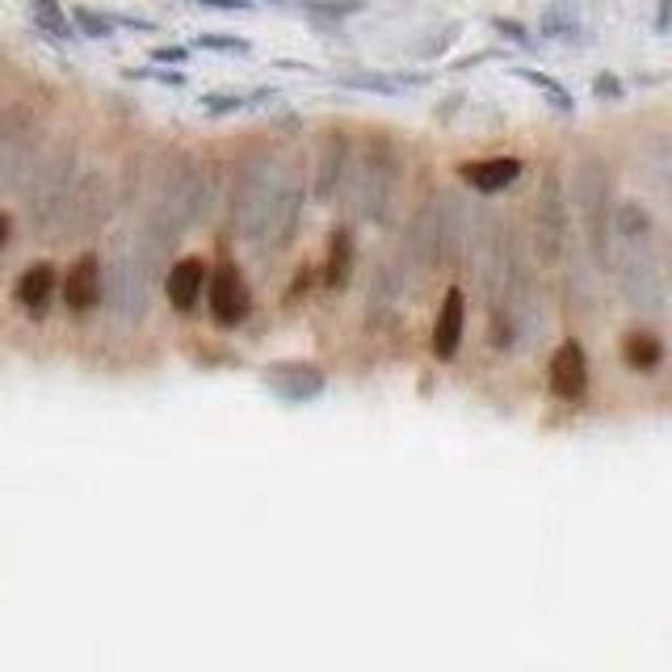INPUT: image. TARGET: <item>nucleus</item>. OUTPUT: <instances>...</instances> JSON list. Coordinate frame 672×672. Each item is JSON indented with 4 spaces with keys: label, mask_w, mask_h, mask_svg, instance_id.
I'll use <instances>...</instances> for the list:
<instances>
[{
    "label": "nucleus",
    "mask_w": 672,
    "mask_h": 672,
    "mask_svg": "<svg viewBox=\"0 0 672 672\" xmlns=\"http://www.w3.org/2000/svg\"><path fill=\"white\" fill-rule=\"evenodd\" d=\"M219 206V172L211 165H198L190 156H177L165 168L160 186H156V202L147 211L139 240L165 261L177 244L190 236L193 227H202L215 215Z\"/></svg>",
    "instance_id": "nucleus-1"
},
{
    "label": "nucleus",
    "mask_w": 672,
    "mask_h": 672,
    "mask_svg": "<svg viewBox=\"0 0 672 672\" xmlns=\"http://www.w3.org/2000/svg\"><path fill=\"white\" fill-rule=\"evenodd\" d=\"M105 265V294H101V307L114 320V328H139L152 315V287H156V269L160 257L147 248L139 236L135 240H122Z\"/></svg>",
    "instance_id": "nucleus-2"
},
{
    "label": "nucleus",
    "mask_w": 672,
    "mask_h": 672,
    "mask_svg": "<svg viewBox=\"0 0 672 672\" xmlns=\"http://www.w3.org/2000/svg\"><path fill=\"white\" fill-rule=\"evenodd\" d=\"M572 206L580 215V232H584V248L593 257L597 273H609V257H614V172L605 165V156L584 152L572 168Z\"/></svg>",
    "instance_id": "nucleus-3"
},
{
    "label": "nucleus",
    "mask_w": 672,
    "mask_h": 672,
    "mask_svg": "<svg viewBox=\"0 0 672 672\" xmlns=\"http://www.w3.org/2000/svg\"><path fill=\"white\" fill-rule=\"evenodd\" d=\"M400 181H404V160H400V147L391 144L387 135H370L366 147L354 156L349 168V181H345V198L354 206V215L387 227V219L395 211V198H400Z\"/></svg>",
    "instance_id": "nucleus-4"
},
{
    "label": "nucleus",
    "mask_w": 672,
    "mask_h": 672,
    "mask_svg": "<svg viewBox=\"0 0 672 672\" xmlns=\"http://www.w3.org/2000/svg\"><path fill=\"white\" fill-rule=\"evenodd\" d=\"M76 177H80V144L76 139H59L55 147H43L38 165L30 168L22 193V211L30 219V227L38 236H51L55 223H59V211L72 193Z\"/></svg>",
    "instance_id": "nucleus-5"
},
{
    "label": "nucleus",
    "mask_w": 672,
    "mask_h": 672,
    "mask_svg": "<svg viewBox=\"0 0 672 672\" xmlns=\"http://www.w3.org/2000/svg\"><path fill=\"white\" fill-rule=\"evenodd\" d=\"M282 177H287V168H282V160L269 147H257V152L240 156L236 177L227 186V223H232V232L240 240L248 244L261 240L265 215L273 206V193L282 186Z\"/></svg>",
    "instance_id": "nucleus-6"
},
{
    "label": "nucleus",
    "mask_w": 672,
    "mask_h": 672,
    "mask_svg": "<svg viewBox=\"0 0 672 672\" xmlns=\"http://www.w3.org/2000/svg\"><path fill=\"white\" fill-rule=\"evenodd\" d=\"M609 273L618 299L643 320H664L669 315V278L664 261L656 257V236L651 240H614Z\"/></svg>",
    "instance_id": "nucleus-7"
},
{
    "label": "nucleus",
    "mask_w": 672,
    "mask_h": 672,
    "mask_svg": "<svg viewBox=\"0 0 672 672\" xmlns=\"http://www.w3.org/2000/svg\"><path fill=\"white\" fill-rule=\"evenodd\" d=\"M110 215H114V181H110L105 168H89V172L76 177L72 193H68V202L59 211V223H55V232L47 240H89L110 223Z\"/></svg>",
    "instance_id": "nucleus-8"
},
{
    "label": "nucleus",
    "mask_w": 672,
    "mask_h": 672,
    "mask_svg": "<svg viewBox=\"0 0 672 672\" xmlns=\"http://www.w3.org/2000/svg\"><path fill=\"white\" fill-rule=\"evenodd\" d=\"M38 156H43V122L25 101H13L9 110H0V193L22 190Z\"/></svg>",
    "instance_id": "nucleus-9"
},
{
    "label": "nucleus",
    "mask_w": 672,
    "mask_h": 672,
    "mask_svg": "<svg viewBox=\"0 0 672 672\" xmlns=\"http://www.w3.org/2000/svg\"><path fill=\"white\" fill-rule=\"evenodd\" d=\"M568 253H572V206L559 172H547L534 198V257L538 265L555 269L568 261Z\"/></svg>",
    "instance_id": "nucleus-10"
},
{
    "label": "nucleus",
    "mask_w": 672,
    "mask_h": 672,
    "mask_svg": "<svg viewBox=\"0 0 672 672\" xmlns=\"http://www.w3.org/2000/svg\"><path fill=\"white\" fill-rule=\"evenodd\" d=\"M404 269L412 273H437L446 269V236H441V198L416 206L404 227Z\"/></svg>",
    "instance_id": "nucleus-11"
},
{
    "label": "nucleus",
    "mask_w": 672,
    "mask_h": 672,
    "mask_svg": "<svg viewBox=\"0 0 672 672\" xmlns=\"http://www.w3.org/2000/svg\"><path fill=\"white\" fill-rule=\"evenodd\" d=\"M303 206H307V186H303L299 172H287L278 193H273L269 215H265L257 248L261 253H282V248H290V240L299 236V223H303Z\"/></svg>",
    "instance_id": "nucleus-12"
},
{
    "label": "nucleus",
    "mask_w": 672,
    "mask_h": 672,
    "mask_svg": "<svg viewBox=\"0 0 672 672\" xmlns=\"http://www.w3.org/2000/svg\"><path fill=\"white\" fill-rule=\"evenodd\" d=\"M206 303H211V320L219 328H240L248 312H253V294L244 282L240 265L236 261H219L206 278Z\"/></svg>",
    "instance_id": "nucleus-13"
},
{
    "label": "nucleus",
    "mask_w": 672,
    "mask_h": 672,
    "mask_svg": "<svg viewBox=\"0 0 672 672\" xmlns=\"http://www.w3.org/2000/svg\"><path fill=\"white\" fill-rule=\"evenodd\" d=\"M589 383H593L589 349L580 345L576 336L559 340L551 361H547V387H551V395L559 404H580V400L589 395Z\"/></svg>",
    "instance_id": "nucleus-14"
},
{
    "label": "nucleus",
    "mask_w": 672,
    "mask_h": 672,
    "mask_svg": "<svg viewBox=\"0 0 672 672\" xmlns=\"http://www.w3.org/2000/svg\"><path fill=\"white\" fill-rule=\"evenodd\" d=\"M349 168H354V144L345 131H328L320 139V156H315V181H312V198L315 202H336L345 193V181H349Z\"/></svg>",
    "instance_id": "nucleus-15"
},
{
    "label": "nucleus",
    "mask_w": 672,
    "mask_h": 672,
    "mask_svg": "<svg viewBox=\"0 0 672 672\" xmlns=\"http://www.w3.org/2000/svg\"><path fill=\"white\" fill-rule=\"evenodd\" d=\"M59 294H64V303H68L72 315L97 312L101 307V294H105V265H101V257L97 253H80L68 265V273L59 282Z\"/></svg>",
    "instance_id": "nucleus-16"
},
{
    "label": "nucleus",
    "mask_w": 672,
    "mask_h": 672,
    "mask_svg": "<svg viewBox=\"0 0 672 672\" xmlns=\"http://www.w3.org/2000/svg\"><path fill=\"white\" fill-rule=\"evenodd\" d=\"M462 336H467V290L446 287L437 315H433V358L455 361L462 349Z\"/></svg>",
    "instance_id": "nucleus-17"
},
{
    "label": "nucleus",
    "mask_w": 672,
    "mask_h": 672,
    "mask_svg": "<svg viewBox=\"0 0 672 672\" xmlns=\"http://www.w3.org/2000/svg\"><path fill=\"white\" fill-rule=\"evenodd\" d=\"M400 303H404V265L379 261L370 269V287H366V324L379 328L383 320L395 315Z\"/></svg>",
    "instance_id": "nucleus-18"
},
{
    "label": "nucleus",
    "mask_w": 672,
    "mask_h": 672,
    "mask_svg": "<svg viewBox=\"0 0 672 672\" xmlns=\"http://www.w3.org/2000/svg\"><path fill=\"white\" fill-rule=\"evenodd\" d=\"M522 156H488V160H467L458 165V177L471 186L475 193L492 198V193H504L508 186H517L522 177Z\"/></svg>",
    "instance_id": "nucleus-19"
},
{
    "label": "nucleus",
    "mask_w": 672,
    "mask_h": 672,
    "mask_svg": "<svg viewBox=\"0 0 672 672\" xmlns=\"http://www.w3.org/2000/svg\"><path fill=\"white\" fill-rule=\"evenodd\" d=\"M206 278H211V269H206L202 257H181V261H172L165 273L168 303H172L177 312H193V307L202 303V294H206Z\"/></svg>",
    "instance_id": "nucleus-20"
},
{
    "label": "nucleus",
    "mask_w": 672,
    "mask_h": 672,
    "mask_svg": "<svg viewBox=\"0 0 672 672\" xmlns=\"http://www.w3.org/2000/svg\"><path fill=\"white\" fill-rule=\"evenodd\" d=\"M55 290H59V273H55V265H51V261H34L30 269H22L18 287H13V299H18V303H22L30 315H47L51 299H55Z\"/></svg>",
    "instance_id": "nucleus-21"
},
{
    "label": "nucleus",
    "mask_w": 672,
    "mask_h": 672,
    "mask_svg": "<svg viewBox=\"0 0 672 672\" xmlns=\"http://www.w3.org/2000/svg\"><path fill=\"white\" fill-rule=\"evenodd\" d=\"M618 354H623V361L635 374H656L664 366V358H669V345H664V336L651 333V328H630V333H623Z\"/></svg>",
    "instance_id": "nucleus-22"
},
{
    "label": "nucleus",
    "mask_w": 672,
    "mask_h": 672,
    "mask_svg": "<svg viewBox=\"0 0 672 672\" xmlns=\"http://www.w3.org/2000/svg\"><path fill=\"white\" fill-rule=\"evenodd\" d=\"M429 72H345L336 76L340 89H358V93H379V97H400L408 89L429 85Z\"/></svg>",
    "instance_id": "nucleus-23"
},
{
    "label": "nucleus",
    "mask_w": 672,
    "mask_h": 672,
    "mask_svg": "<svg viewBox=\"0 0 672 672\" xmlns=\"http://www.w3.org/2000/svg\"><path fill=\"white\" fill-rule=\"evenodd\" d=\"M265 379L273 383L278 395H290V400H315L328 387V379L312 366H273V370H265Z\"/></svg>",
    "instance_id": "nucleus-24"
},
{
    "label": "nucleus",
    "mask_w": 672,
    "mask_h": 672,
    "mask_svg": "<svg viewBox=\"0 0 672 672\" xmlns=\"http://www.w3.org/2000/svg\"><path fill=\"white\" fill-rule=\"evenodd\" d=\"M354 232L349 227H336L333 236H328V253H324V287L340 294V290L349 287V273H354Z\"/></svg>",
    "instance_id": "nucleus-25"
},
{
    "label": "nucleus",
    "mask_w": 672,
    "mask_h": 672,
    "mask_svg": "<svg viewBox=\"0 0 672 672\" xmlns=\"http://www.w3.org/2000/svg\"><path fill=\"white\" fill-rule=\"evenodd\" d=\"M30 22L38 25L47 38H55V43H72V38H76L72 18L64 13V4H59V0H30Z\"/></svg>",
    "instance_id": "nucleus-26"
},
{
    "label": "nucleus",
    "mask_w": 672,
    "mask_h": 672,
    "mask_svg": "<svg viewBox=\"0 0 672 672\" xmlns=\"http://www.w3.org/2000/svg\"><path fill=\"white\" fill-rule=\"evenodd\" d=\"M68 18H72L76 34H85V38H97V43L119 34V25H114V13H101V9H93V4H76Z\"/></svg>",
    "instance_id": "nucleus-27"
},
{
    "label": "nucleus",
    "mask_w": 672,
    "mask_h": 672,
    "mask_svg": "<svg viewBox=\"0 0 672 672\" xmlns=\"http://www.w3.org/2000/svg\"><path fill=\"white\" fill-rule=\"evenodd\" d=\"M513 76H517V80H526V85H534V89H538V93L547 97V101H551L555 110H559V114H572V110H576V101H572V93H568V89H563V85L555 80V76L534 72V68H513Z\"/></svg>",
    "instance_id": "nucleus-28"
},
{
    "label": "nucleus",
    "mask_w": 672,
    "mask_h": 672,
    "mask_svg": "<svg viewBox=\"0 0 672 672\" xmlns=\"http://www.w3.org/2000/svg\"><path fill=\"white\" fill-rule=\"evenodd\" d=\"M299 4L307 9L312 22H345L366 13V0H299Z\"/></svg>",
    "instance_id": "nucleus-29"
},
{
    "label": "nucleus",
    "mask_w": 672,
    "mask_h": 672,
    "mask_svg": "<svg viewBox=\"0 0 672 672\" xmlns=\"http://www.w3.org/2000/svg\"><path fill=\"white\" fill-rule=\"evenodd\" d=\"M542 34L547 38H563V43H580V22H576V13L568 9V4H551L547 13H542Z\"/></svg>",
    "instance_id": "nucleus-30"
},
{
    "label": "nucleus",
    "mask_w": 672,
    "mask_h": 672,
    "mask_svg": "<svg viewBox=\"0 0 672 672\" xmlns=\"http://www.w3.org/2000/svg\"><path fill=\"white\" fill-rule=\"evenodd\" d=\"M198 105H202V114H211V119H227V114L248 110V93H202L198 97Z\"/></svg>",
    "instance_id": "nucleus-31"
},
{
    "label": "nucleus",
    "mask_w": 672,
    "mask_h": 672,
    "mask_svg": "<svg viewBox=\"0 0 672 672\" xmlns=\"http://www.w3.org/2000/svg\"><path fill=\"white\" fill-rule=\"evenodd\" d=\"M193 47H198V51H219V55H248V51H253V43H248V38H236V34L206 30V34H198V38H193Z\"/></svg>",
    "instance_id": "nucleus-32"
},
{
    "label": "nucleus",
    "mask_w": 672,
    "mask_h": 672,
    "mask_svg": "<svg viewBox=\"0 0 672 672\" xmlns=\"http://www.w3.org/2000/svg\"><path fill=\"white\" fill-rule=\"evenodd\" d=\"M126 80H156L168 89H186V72H168V68H126Z\"/></svg>",
    "instance_id": "nucleus-33"
},
{
    "label": "nucleus",
    "mask_w": 672,
    "mask_h": 672,
    "mask_svg": "<svg viewBox=\"0 0 672 672\" xmlns=\"http://www.w3.org/2000/svg\"><path fill=\"white\" fill-rule=\"evenodd\" d=\"M458 30H462V25H446L441 34H433L429 43H421V47H416V55H421V59H437V55H446V51H450V43L458 38Z\"/></svg>",
    "instance_id": "nucleus-34"
},
{
    "label": "nucleus",
    "mask_w": 672,
    "mask_h": 672,
    "mask_svg": "<svg viewBox=\"0 0 672 672\" xmlns=\"http://www.w3.org/2000/svg\"><path fill=\"white\" fill-rule=\"evenodd\" d=\"M492 30L501 34V38H508V43H517V47H534V38H529V30L522 22H513V18H492Z\"/></svg>",
    "instance_id": "nucleus-35"
},
{
    "label": "nucleus",
    "mask_w": 672,
    "mask_h": 672,
    "mask_svg": "<svg viewBox=\"0 0 672 672\" xmlns=\"http://www.w3.org/2000/svg\"><path fill=\"white\" fill-rule=\"evenodd\" d=\"M593 97H597V101H623L626 85L614 72H601L597 80H593Z\"/></svg>",
    "instance_id": "nucleus-36"
},
{
    "label": "nucleus",
    "mask_w": 672,
    "mask_h": 672,
    "mask_svg": "<svg viewBox=\"0 0 672 672\" xmlns=\"http://www.w3.org/2000/svg\"><path fill=\"white\" fill-rule=\"evenodd\" d=\"M190 47H181V43H165V47H152V64H172V68H181V64H190Z\"/></svg>",
    "instance_id": "nucleus-37"
},
{
    "label": "nucleus",
    "mask_w": 672,
    "mask_h": 672,
    "mask_svg": "<svg viewBox=\"0 0 672 672\" xmlns=\"http://www.w3.org/2000/svg\"><path fill=\"white\" fill-rule=\"evenodd\" d=\"M114 25H122V30H139V34H156V30H160V22L139 18V13H114Z\"/></svg>",
    "instance_id": "nucleus-38"
},
{
    "label": "nucleus",
    "mask_w": 672,
    "mask_h": 672,
    "mask_svg": "<svg viewBox=\"0 0 672 672\" xmlns=\"http://www.w3.org/2000/svg\"><path fill=\"white\" fill-rule=\"evenodd\" d=\"M193 4H202V9H219V13H248L257 0H193Z\"/></svg>",
    "instance_id": "nucleus-39"
},
{
    "label": "nucleus",
    "mask_w": 672,
    "mask_h": 672,
    "mask_svg": "<svg viewBox=\"0 0 672 672\" xmlns=\"http://www.w3.org/2000/svg\"><path fill=\"white\" fill-rule=\"evenodd\" d=\"M488 59H501V51H475V55H467V59H458L455 72H467V68H475V64H488Z\"/></svg>",
    "instance_id": "nucleus-40"
},
{
    "label": "nucleus",
    "mask_w": 672,
    "mask_h": 672,
    "mask_svg": "<svg viewBox=\"0 0 672 672\" xmlns=\"http://www.w3.org/2000/svg\"><path fill=\"white\" fill-rule=\"evenodd\" d=\"M656 34H672V0H660L656 9Z\"/></svg>",
    "instance_id": "nucleus-41"
},
{
    "label": "nucleus",
    "mask_w": 672,
    "mask_h": 672,
    "mask_svg": "<svg viewBox=\"0 0 672 672\" xmlns=\"http://www.w3.org/2000/svg\"><path fill=\"white\" fill-rule=\"evenodd\" d=\"M273 68H287V72H315L312 64H299V59H273Z\"/></svg>",
    "instance_id": "nucleus-42"
},
{
    "label": "nucleus",
    "mask_w": 672,
    "mask_h": 672,
    "mask_svg": "<svg viewBox=\"0 0 672 672\" xmlns=\"http://www.w3.org/2000/svg\"><path fill=\"white\" fill-rule=\"evenodd\" d=\"M9 236H13V219H9V215H4V211H0V248L9 244Z\"/></svg>",
    "instance_id": "nucleus-43"
},
{
    "label": "nucleus",
    "mask_w": 672,
    "mask_h": 672,
    "mask_svg": "<svg viewBox=\"0 0 672 672\" xmlns=\"http://www.w3.org/2000/svg\"><path fill=\"white\" fill-rule=\"evenodd\" d=\"M660 186H664V198H669V206H672V168L660 172Z\"/></svg>",
    "instance_id": "nucleus-44"
},
{
    "label": "nucleus",
    "mask_w": 672,
    "mask_h": 672,
    "mask_svg": "<svg viewBox=\"0 0 672 672\" xmlns=\"http://www.w3.org/2000/svg\"><path fill=\"white\" fill-rule=\"evenodd\" d=\"M664 278H669V294H672V253H669V261H664Z\"/></svg>",
    "instance_id": "nucleus-45"
}]
</instances>
